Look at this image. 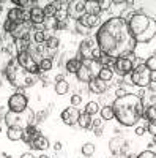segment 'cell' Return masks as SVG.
I'll list each match as a JSON object with an SVG mask.
<instances>
[{
    "label": "cell",
    "mask_w": 156,
    "mask_h": 158,
    "mask_svg": "<svg viewBox=\"0 0 156 158\" xmlns=\"http://www.w3.org/2000/svg\"><path fill=\"white\" fill-rule=\"evenodd\" d=\"M21 158H35V156H33L32 153H29V152H27V153H22V155H21Z\"/></svg>",
    "instance_id": "obj_51"
},
{
    "label": "cell",
    "mask_w": 156,
    "mask_h": 158,
    "mask_svg": "<svg viewBox=\"0 0 156 158\" xmlns=\"http://www.w3.org/2000/svg\"><path fill=\"white\" fill-rule=\"evenodd\" d=\"M57 24H58V21L55 18H46V21L43 22V27H44V30H49V29L55 30L57 29Z\"/></svg>",
    "instance_id": "obj_37"
},
{
    "label": "cell",
    "mask_w": 156,
    "mask_h": 158,
    "mask_svg": "<svg viewBox=\"0 0 156 158\" xmlns=\"http://www.w3.org/2000/svg\"><path fill=\"white\" fill-rule=\"evenodd\" d=\"M66 25H68V19H66V21H58V24H57V30L66 29Z\"/></svg>",
    "instance_id": "obj_47"
},
{
    "label": "cell",
    "mask_w": 156,
    "mask_h": 158,
    "mask_svg": "<svg viewBox=\"0 0 156 158\" xmlns=\"http://www.w3.org/2000/svg\"><path fill=\"white\" fill-rule=\"evenodd\" d=\"M114 117L125 127L136 125L144 117V101L136 94H126L122 98H115L112 103Z\"/></svg>",
    "instance_id": "obj_2"
},
{
    "label": "cell",
    "mask_w": 156,
    "mask_h": 158,
    "mask_svg": "<svg viewBox=\"0 0 156 158\" xmlns=\"http://www.w3.org/2000/svg\"><path fill=\"white\" fill-rule=\"evenodd\" d=\"M38 135H40V130H38L35 125H27L24 128V133H22V141L30 144Z\"/></svg>",
    "instance_id": "obj_16"
},
{
    "label": "cell",
    "mask_w": 156,
    "mask_h": 158,
    "mask_svg": "<svg viewBox=\"0 0 156 158\" xmlns=\"http://www.w3.org/2000/svg\"><path fill=\"white\" fill-rule=\"evenodd\" d=\"M99 112V103L96 101H88L87 103V106H85V114L88 115H95Z\"/></svg>",
    "instance_id": "obj_30"
},
{
    "label": "cell",
    "mask_w": 156,
    "mask_h": 158,
    "mask_svg": "<svg viewBox=\"0 0 156 158\" xmlns=\"http://www.w3.org/2000/svg\"><path fill=\"white\" fill-rule=\"evenodd\" d=\"M144 115L147 117V120L156 123V106H154V104H151V106H147V108L144 109Z\"/></svg>",
    "instance_id": "obj_28"
},
{
    "label": "cell",
    "mask_w": 156,
    "mask_h": 158,
    "mask_svg": "<svg viewBox=\"0 0 156 158\" xmlns=\"http://www.w3.org/2000/svg\"><path fill=\"white\" fill-rule=\"evenodd\" d=\"M52 65H54V62H52V57H43L41 62L38 63V68H40V71L46 73L52 68Z\"/></svg>",
    "instance_id": "obj_26"
},
{
    "label": "cell",
    "mask_w": 156,
    "mask_h": 158,
    "mask_svg": "<svg viewBox=\"0 0 156 158\" xmlns=\"http://www.w3.org/2000/svg\"><path fill=\"white\" fill-rule=\"evenodd\" d=\"M126 94H128V92H126L125 89H122V87H118V89L115 90V97H117V98H122V97H125Z\"/></svg>",
    "instance_id": "obj_46"
},
{
    "label": "cell",
    "mask_w": 156,
    "mask_h": 158,
    "mask_svg": "<svg viewBox=\"0 0 156 158\" xmlns=\"http://www.w3.org/2000/svg\"><path fill=\"white\" fill-rule=\"evenodd\" d=\"M46 21V16H44V11L41 6H33L30 8V22L33 25H43V22Z\"/></svg>",
    "instance_id": "obj_15"
},
{
    "label": "cell",
    "mask_w": 156,
    "mask_h": 158,
    "mask_svg": "<svg viewBox=\"0 0 156 158\" xmlns=\"http://www.w3.org/2000/svg\"><path fill=\"white\" fill-rule=\"evenodd\" d=\"M145 130H148V133H151V136H156V123L150 122V123H148V127H147Z\"/></svg>",
    "instance_id": "obj_45"
},
{
    "label": "cell",
    "mask_w": 156,
    "mask_h": 158,
    "mask_svg": "<svg viewBox=\"0 0 156 158\" xmlns=\"http://www.w3.org/2000/svg\"><path fill=\"white\" fill-rule=\"evenodd\" d=\"M79 115H81L79 109L74 108V106H71V108L63 109V112H62V115H60V117H62L63 123H66V125L73 127V125H76V123H77V120H79Z\"/></svg>",
    "instance_id": "obj_10"
},
{
    "label": "cell",
    "mask_w": 156,
    "mask_h": 158,
    "mask_svg": "<svg viewBox=\"0 0 156 158\" xmlns=\"http://www.w3.org/2000/svg\"><path fill=\"white\" fill-rule=\"evenodd\" d=\"M62 81H65V76L63 74H57L55 76V82H62Z\"/></svg>",
    "instance_id": "obj_50"
},
{
    "label": "cell",
    "mask_w": 156,
    "mask_h": 158,
    "mask_svg": "<svg viewBox=\"0 0 156 158\" xmlns=\"http://www.w3.org/2000/svg\"><path fill=\"white\" fill-rule=\"evenodd\" d=\"M13 5H18L21 10H25L29 6H36V2L35 0H13Z\"/></svg>",
    "instance_id": "obj_33"
},
{
    "label": "cell",
    "mask_w": 156,
    "mask_h": 158,
    "mask_svg": "<svg viewBox=\"0 0 156 158\" xmlns=\"http://www.w3.org/2000/svg\"><path fill=\"white\" fill-rule=\"evenodd\" d=\"M87 84H88V90L92 92V94H96V95H101L107 90V82L101 81L98 76H93Z\"/></svg>",
    "instance_id": "obj_13"
},
{
    "label": "cell",
    "mask_w": 156,
    "mask_h": 158,
    "mask_svg": "<svg viewBox=\"0 0 156 158\" xmlns=\"http://www.w3.org/2000/svg\"><path fill=\"white\" fill-rule=\"evenodd\" d=\"M44 43H46V48L49 51H55L58 48V44H60V40L57 36H49V38H46Z\"/></svg>",
    "instance_id": "obj_32"
},
{
    "label": "cell",
    "mask_w": 156,
    "mask_h": 158,
    "mask_svg": "<svg viewBox=\"0 0 156 158\" xmlns=\"http://www.w3.org/2000/svg\"><path fill=\"white\" fill-rule=\"evenodd\" d=\"M101 118H102V120H112V118H114V109H112V106L101 108Z\"/></svg>",
    "instance_id": "obj_35"
},
{
    "label": "cell",
    "mask_w": 156,
    "mask_h": 158,
    "mask_svg": "<svg viewBox=\"0 0 156 158\" xmlns=\"http://www.w3.org/2000/svg\"><path fill=\"white\" fill-rule=\"evenodd\" d=\"M144 65L150 71H156V54H151L150 57H147V60H145Z\"/></svg>",
    "instance_id": "obj_39"
},
{
    "label": "cell",
    "mask_w": 156,
    "mask_h": 158,
    "mask_svg": "<svg viewBox=\"0 0 156 158\" xmlns=\"http://www.w3.org/2000/svg\"><path fill=\"white\" fill-rule=\"evenodd\" d=\"M133 68H134V63L131 60H128L126 57L115 59V63H114V67H112V70L118 76H122V77L129 76V74H131V71H133Z\"/></svg>",
    "instance_id": "obj_8"
},
{
    "label": "cell",
    "mask_w": 156,
    "mask_h": 158,
    "mask_svg": "<svg viewBox=\"0 0 156 158\" xmlns=\"http://www.w3.org/2000/svg\"><path fill=\"white\" fill-rule=\"evenodd\" d=\"M137 158H156V153H154V150H145V152L139 153Z\"/></svg>",
    "instance_id": "obj_43"
},
{
    "label": "cell",
    "mask_w": 156,
    "mask_h": 158,
    "mask_svg": "<svg viewBox=\"0 0 156 158\" xmlns=\"http://www.w3.org/2000/svg\"><path fill=\"white\" fill-rule=\"evenodd\" d=\"M46 30H35L33 32V41L36 43V44H43L44 41H46V33H44Z\"/></svg>",
    "instance_id": "obj_36"
},
{
    "label": "cell",
    "mask_w": 156,
    "mask_h": 158,
    "mask_svg": "<svg viewBox=\"0 0 156 158\" xmlns=\"http://www.w3.org/2000/svg\"><path fill=\"white\" fill-rule=\"evenodd\" d=\"M134 15H136V10H134L133 6H126V8H125V10H123V11L120 13V16H118V18H120L122 21H125V22L128 24V21L131 19V18H133Z\"/></svg>",
    "instance_id": "obj_27"
},
{
    "label": "cell",
    "mask_w": 156,
    "mask_h": 158,
    "mask_svg": "<svg viewBox=\"0 0 156 158\" xmlns=\"http://www.w3.org/2000/svg\"><path fill=\"white\" fill-rule=\"evenodd\" d=\"M85 15V2L77 0V2H70L68 5V18L81 19Z\"/></svg>",
    "instance_id": "obj_11"
},
{
    "label": "cell",
    "mask_w": 156,
    "mask_h": 158,
    "mask_svg": "<svg viewBox=\"0 0 156 158\" xmlns=\"http://www.w3.org/2000/svg\"><path fill=\"white\" fill-rule=\"evenodd\" d=\"M30 146L35 149V150H46L49 147V139L43 135H38L32 142H30Z\"/></svg>",
    "instance_id": "obj_17"
},
{
    "label": "cell",
    "mask_w": 156,
    "mask_h": 158,
    "mask_svg": "<svg viewBox=\"0 0 156 158\" xmlns=\"http://www.w3.org/2000/svg\"><path fill=\"white\" fill-rule=\"evenodd\" d=\"M14 27H16V24H13V22H11V21H8V19L3 22V32H6L8 35H10L13 30H14Z\"/></svg>",
    "instance_id": "obj_42"
},
{
    "label": "cell",
    "mask_w": 156,
    "mask_h": 158,
    "mask_svg": "<svg viewBox=\"0 0 156 158\" xmlns=\"http://www.w3.org/2000/svg\"><path fill=\"white\" fill-rule=\"evenodd\" d=\"M150 74H151V71L145 67L144 63H140V65H137L136 68H133L131 74H129V79H131L133 85L145 89V87L150 85Z\"/></svg>",
    "instance_id": "obj_5"
},
{
    "label": "cell",
    "mask_w": 156,
    "mask_h": 158,
    "mask_svg": "<svg viewBox=\"0 0 156 158\" xmlns=\"http://www.w3.org/2000/svg\"><path fill=\"white\" fill-rule=\"evenodd\" d=\"M95 41L102 54L112 59L125 57L136 49V41L129 33L128 24L120 18H110L96 32Z\"/></svg>",
    "instance_id": "obj_1"
},
{
    "label": "cell",
    "mask_w": 156,
    "mask_h": 158,
    "mask_svg": "<svg viewBox=\"0 0 156 158\" xmlns=\"http://www.w3.org/2000/svg\"><path fill=\"white\" fill-rule=\"evenodd\" d=\"M81 65H82V62L77 59V57H71V59H68L66 62H65V68H66V71L68 73H71V74H76L77 73V70L81 68Z\"/></svg>",
    "instance_id": "obj_20"
},
{
    "label": "cell",
    "mask_w": 156,
    "mask_h": 158,
    "mask_svg": "<svg viewBox=\"0 0 156 158\" xmlns=\"http://www.w3.org/2000/svg\"><path fill=\"white\" fill-rule=\"evenodd\" d=\"M14 41H16L14 48H16V52H18V54L27 52V51H29V48H30V44H32L29 38H24V40H14Z\"/></svg>",
    "instance_id": "obj_22"
},
{
    "label": "cell",
    "mask_w": 156,
    "mask_h": 158,
    "mask_svg": "<svg viewBox=\"0 0 156 158\" xmlns=\"http://www.w3.org/2000/svg\"><path fill=\"white\" fill-rule=\"evenodd\" d=\"M0 41H2V32H0Z\"/></svg>",
    "instance_id": "obj_54"
},
{
    "label": "cell",
    "mask_w": 156,
    "mask_h": 158,
    "mask_svg": "<svg viewBox=\"0 0 156 158\" xmlns=\"http://www.w3.org/2000/svg\"><path fill=\"white\" fill-rule=\"evenodd\" d=\"M76 76H77V79H79L81 82H88L90 79L93 77V71H92V62L84 60V62H82V65H81V68L77 70Z\"/></svg>",
    "instance_id": "obj_12"
},
{
    "label": "cell",
    "mask_w": 156,
    "mask_h": 158,
    "mask_svg": "<svg viewBox=\"0 0 156 158\" xmlns=\"http://www.w3.org/2000/svg\"><path fill=\"white\" fill-rule=\"evenodd\" d=\"M136 135H137V136L145 135V128H144V127H137V128H136Z\"/></svg>",
    "instance_id": "obj_48"
},
{
    "label": "cell",
    "mask_w": 156,
    "mask_h": 158,
    "mask_svg": "<svg viewBox=\"0 0 156 158\" xmlns=\"http://www.w3.org/2000/svg\"><path fill=\"white\" fill-rule=\"evenodd\" d=\"M29 32H30V25L27 22L16 24L14 30L10 33V36H13L14 40H24V38H29Z\"/></svg>",
    "instance_id": "obj_14"
},
{
    "label": "cell",
    "mask_w": 156,
    "mask_h": 158,
    "mask_svg": "<svg viewBox=\"0 0 156 158\" xmlns=\"http://www.w3.org/2000/svg\"><path fill=\"white\" fill-rule=\"evenodd\" d=\"M81 101H82V98H81V95H77V94H74L73 97H71V104L74 108H77L81 104Z\"/></svg>",
    "instance_id": "obj_44"
},
{
    "label": "cell",
    "mask_w": 156,
    "mask_h": 158,
    "mask_svg": "<svg viewBox=\"0 0 156 158\" xmlns=\"http://www.w3.org/2000/svg\"><path fill=\"white\" fill-rule=\"evenodd\" d=\"M82 25H85L87 29H93L99 24V16H93V15H84L81 19H77Z\"/></svg>",
    "instance_id": "obj_19"
},
{
    "label": "cell",
    "mask_w": 156,
    "mask_h": 158,
    "mask_svg": "<svg viewBox=\"0 0 156 158\" xmlns=\"http://www.w3.org/2000/svg\"><path fill=\"white\" fill-rule=\"evenodd\" d=\"M62 147H63V144H62L60 141H57V142L54 144V150H55V152H60V150H62Z\"/></svg>",
    "instance_id": "obj_49"
},
{
    "label": "cell",
    "mask_w": 156,
    "mask_h": 158,
    "mask_svg": "<svg viewBox=\"0 0 156 158\" xmlns=\"http://www.w3.org/2000/svg\"><path fill=\"white\" fill-rule=\"evenodd\" d=\"M102 127H104V120H93L92 122V128H93V133H95V136H98V138H101V135H102Z\"/></svg>",
    "instance_id": "obj_34"
},
{
    "label": "cell",
    "mask_w": 156,
    "mask_h": 158,
    "mask_svg": "<svg viewBox=\"0 0 156 158\" xmlns=\"http://www.w3.org/2000/svg\"><path fill=\"white\" fill-rule=\"evenodd\" d=\"M102 52L99 51L95 38H85L82 40V43L79 46V51H77V59H79L81 62L84 60H88V62H98L99 57H101Z\"/></svg>",
    "instance_id": "obj_4"
},
{
    "label": "cell",
    "mask_w": 156,
    "mask_h": 158,
    "mask_svg": "<svg viewBox=\"0 0 156 158\" xmlns=\"http://www.w3.org/2000/svg\"><path fill=\"white\" fill-rule=\"evenodd\" d=\"M38 158H49V156H47V155H40Z\"/></svg>",
    "instance_id": "obj_52"
},
{
    "label": "cell",
    "mask_w": 156,
    "mask_h": 158,
    "mask_svg": "<svg viewBox=\"0 0 156 158\" xmlns=\"http://www.w3.org/2000/svg\"><path fill=\"white\" fill-rule=\"evenodd\" d=\"M93 153H95V144H92V142L84 144L82 146V155L84 156H92Z\"/></svg>",
    "instance_id": "obj_38"
},
{
    "label": "cell",
    "mask_w": 156,
    "mask_h": 158,
    "mask_svg": "<svg viewBox=\"0 0 156 158\" xmlns=\"http://www.w3.org/2000/svg\"><path fill=\"white\" fill-rule=\"evenodd\" d=\"M22 133H24V128L21 125H14V127H8L6 136H8L10 141H21L22 139Z\"/></svg>",
    "instance_id": "obj_18"
},
{
    "label": "cell",
    "mask_w": 156,
    "mask_h": 158,
    "mask_svg": "<svg viewBox=\"0 0 156 158\" xmlns=\"http://www.w3.org/2000/svg\"><path fill=\"white\" fill-rule=\"evenodd\" d=\"M128 147H129V142L122 136H115L109 141V149L114 155H125Z\"/></svg>",
    "instance_id": "obj_9"
},
{
    "label": "cell",
    "mask_w": 156,
    "mask_h": 158,
    "mask_svg": "<svg viewBox=\"0 0 156 158\" xmlns=\"http://www.w3.org/2000/svg\"><path fill=\"white\" fill-rule=\"evenodd\" d=\"M43 11H44V16H46V18H54L55 13H57V5H55V2H49V3L43 8Z\"/></svg>",
    "instance_id": "obj_29"
},
{
    "label": "cell",
    "mask_w": 156,
    "mask_h": 158,
    "mask_svg": "<svg viewBox=\"0 0 156 158\" xmlns=\"http://www.w3.org/2000/svg\"><path fill=\"white\" fill-rule=\"evenodd\" d=\"M129 33L134 38L137 44H147L154 41L156 36V22L153 18L144 15V13H136V15L128 21Z\"/></svg>",
    "instance_id": "obj_3"
},
{
    "label": "cell",
    "mask_w": 156,
    "mask_h": 158,
    "mask_svg": "<svg viewBox=\"0 0 156 158\" xmlns=\"http://www.w3.org/2000/svg\"><path fill=\"white\" fill-rule=\"evenodd\" d=\"M96 76L101 79V81L109 82V81H112V77H114V71H112L110 68H104V67H101Z\"/></svg>",
    "instance_id": "obj_25"
},
{
    "label": "cell",
    "mask_w": 156,
    "mask_h": 158,
    "mask_svg": "<svg viewBox=\"0 0 156 158\" xmlns=\"http://www.w3.org/2000/svg\"><path fill=\"white\" fill-rule=\"evenodd\" d=\"M70 90V84L66 82V79L62 82H55V94L57 95H65Z\"/></svg>",
    "instance_id": "obj_31"
},
{
    "label": "cell",
    "mask_w": 156,
    "mask_h": 158,
    "mask_svg": "<svg viewBox=\"0 0 156 158\" xmlns=\"http://www.w3.org/2000/svg\"><path fill=\"white\" fill-rule=\"evenodd\" d=\"M0 133H2V125H0Z\"/></svg>",
    "instance_id": "obj_55"
},
{
    "label": "cell",
    "mask_w": 156,
    "mask_h": 158,
    "mask_svg": "<svg viewBox=\"0 0 156 158\" xmlns=\"http://www.w3.org/2000/svg\"><path fill=\"white\" fill-rule=\"evenodd\" d=\"M74 32L81 33V35H88V33H90V29H87L85 25H82L79 21H76V24H74Z\"/></svg>",
    "instance_id": "obj_40"
},
{
    "label": "cell",
    "mask_w": 156,
    "mask_h": 158,
    "mask_svg": "<svg viewBox=\"0 0 156 158\" xmlns=\"http://www.w3.org/2000/svg\"><path fill=\"white\" fill-rule=\"evenodd\" d=\"M18 60V65L25 71V73H29V74H36V73H40V68H38V63L33 60V57L30 56V52H22V54H18L16 57Z\"/></svg>",
    "instance_id": "obj_7"
},
{
    "label": "cell",
    "mask_w": 156,
    "mask_h": 158,
    "mask_svg": "<svg viewBox=\"0 0 156 158\" xmlns=\"http://www.w3.org/2000/svg\"><path fill=\"white\" fill-rule=\"evenodd\" d=\"M128 158H137V155H129Z\"/></svg>",
    "instance_id": "obj_53"
},
{
    "label": "cell",
    "mask_w": 156,
    "mask_h": 158,
    "mask_svg": "<svg viewBox=\"0 0 156 158\" xmlns=\"http://www.w3.org/2000/svg\"><path fill=\"white\" fill-rule=\"evenodd\" d=\"M98 5H99V10H101V11H107V10H109L114 3L110 2V0H99Z\"/></svg>",
    "instance_id": "obj_41"
},
{
    "label": "cell",
    "mask_w": 156,
    "mask_h": 158,
    "mask_svg": "<svg viewBox=\"0 0 156 158\" xmlns=\"http://www.w3.org/2000/svg\"><path fill=\"white\" fill-rule=\"evenodd\" d=\"M92 122H93V118L92 115H88V114H81L79 115V120H77V125H79L81 128L84 130H88V128H92Z\"/></svg>",
    "instance_id": "obj_24"
},
{
    "label": "cell",
    "mask_w": 156,
    "mask_h": 158,
    "mask_svg": "<svg viewBox=\"0 0 156 158\" xmlns=\"http://www.w3.org/2000/svg\"><path fill=\"white\" fill-rule=\"evenodd\" d=\"M99 5L96 0H87L85 2V15H93V16H99Z\"/></svg>",
    "instance_id": "obj_21"
},
{
    "label": "cell",
    "mask_w": 156,
    "mask_h": 158,
    "mask_svg": "<svg viewBox=\"0 0 156 158\" xmlns=\"http://www.w3.org/2000/svg\"><path fill=\"white\" fill-rule=\"evenodd\" d=\"M21 114H16V112H13V111H8L5 114V123L8 127H14V125H19V120H21Z\"/></svg>",
    "instance_id": "obj_23"
},
{
    "label": "cell",
    "mask_w": 156,
    "mask_h": 158,
    "mask_svg": "<svg viewBox=\"0 0 156 158\" xmlns=\"http://www.w3.org/2000/svg\"><path fill=\"white\" fill-rule=\"evenodd\" d=\"M8 108L10 111L16 112V114H22L25 109L29 108V98L27 95H24L22 92H16L8 98Z\"/></svg>",
    "instance_id": "obj_6"
}]
</instances>
